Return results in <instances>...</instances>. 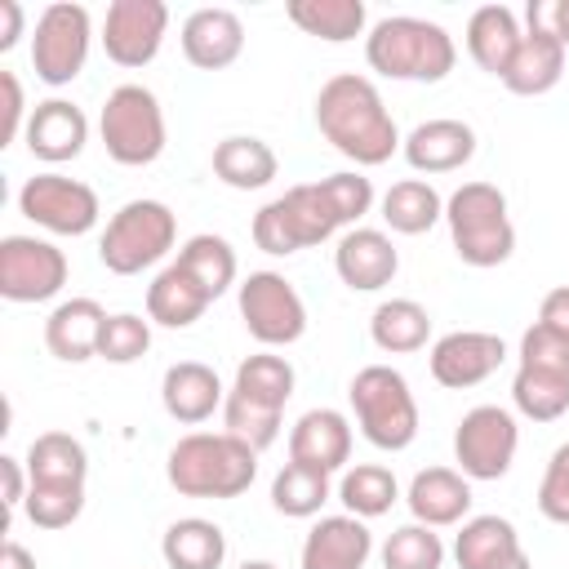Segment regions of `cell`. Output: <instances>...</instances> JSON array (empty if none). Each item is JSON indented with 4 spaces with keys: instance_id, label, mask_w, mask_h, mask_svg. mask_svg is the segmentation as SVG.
<instances>
[{
    "instance_id": "cell-53",
    "label": "cell",
    "mask_w": 569,
    "mask_h": 569,
    "mask_svg": "<svg viewBox=\"0 0 569 569\" xmlns=\"http://www.w3.org/2000/svg\"><path fill=\"white\" fill-rule=\"evenodd\" d=\"M502 569H533V560H529V556H525V551H520V556H516V560H511V565H502Z\"/></svg>"
},
{
    "instance_id": "cell-19",
    "label": "cell",
    "mask_w": 569,
    "mask_h": 569,
    "mask_svg": "<svg viewBox=\"0 0 569 569\" xmlns=\"http://www.w3.org/2000/svg\"><path fill=\"white\" fill-rule=\"evenodd\" d=\"M373 556V533L360 516H320L302 538V569H365Z\"/></svg>"
},
{
    "instance_id": "cell-54",
    "label": "cell",
    "mask_w": 569,
    "mask_h": 569,
    "mask_svg": "<svg viewBox=\"0 0 569 569\" xmlns=\"http://www.w3.org/2000/svg\"><path fill=\"white\" fill-rule=\"evenodd\" d=\"M240 569H280V565H271V560H244Z\"/></svg>"
},
{
    "instance_id": "cell-14",
    "label": "cell",
    "mask_w": 569,
    "mask_h": 569,
    "mask_svg": "<svg viewBox=\"0 0 569 569\" xmlns=\"http://www.w3.org/2000/svg\"><path fill=\"white\" fill-rule=\"evenodd\" d=\"M169 31V4L164 0H111L102 18V49L116 67H147Z\"/></svg>"
},
{
    "instance_id": "cell-22",
    "label": "cell",
    "mask_w": 569,
    "mask_h": 569,
    "mask_svg": "<svg viewBox=\"0 0 569 569\" xmlns=\"http://www.w3.org/2000/svg\"><path fill=\"white\" fill-rule=\"evenodd\" d=\"M351 458V422L338 409H307L289 427V462H302L311 471H342Z\"/></svg>"
},
{
    "instance_id": "cell-51",
    "label": "cell",
    "mask_w": 569,
    "mask_h": 569,
    "mask_svg": "<svg viewBox=\"0 0 569 569\" xmlns=\"http://www.w3.org/2000/svg\"><path fill=\"white\" fill-rule=\"evenodd\" d=\"M22 27H27V9L18 0H0V53H9L18 44Z\"/></svg>"
},
{
    "instance_id": "cell-46",
    "label": "cell",
    "mask_w": 569,
    "mask_h": 569,
    "mask_svg": "<svg viewBox=\"0 0 569 569\" xmlns=\"http://www.w3.org/2000/svg\"><path fill=\"white\" fill-rule=\"evenodd\" d=\"M320 182H325V191H329V200H333V209L342 213L347 227H356L373 209V182L360 169H342V173H329Z\"/></svg>"
},
{
    "instance_id": "cell-38",
    "label": "cell",
    "mask_w": 569,
    "mask_h": 569,
    "mask_svg": "<svg viewBox=\"0 0 569 569\" xmlns=\"http://www.w3.org/2000/svg\"><path fill=\"white\" fill-rule=\"evenodd\" d=\"M329 502V476L311 471L302 462H284L271 480V507L289 520H311L320 516V507Z\"/></svg>"
},
{
    "instance_id": "cell-9",
    "label": "cell",
    "mask_w": 569,
    "mask_h": 569,
    "mask_svg": "<svg viewBox=\"0 0 569 569\" xmlns=\"http://www.w3.org/2000/svg\"><path fill=\"white\" fill-rule=\"evenodd\" d=\"M89 44H93V22L84 4H71V0L44 4L36 18V36H31L36 80H44L49 89L71 84L89 62Z\"/></svg>"
},
{
    "instance_id": "cell-11",
    "label": "cell",
    "mask_w": 569,
    "mask_h": 569,
    "mask_svg": "<svg viewBox=\"0 0 569 569\" xmlns=\"http://www.w3.org/2000/svg\"><path fill=\"white\" fill-rule=\"evenodd\" d=\"M516 449H520V427H516L511 409L476 405L458 418L453 458H458V471L467 480H502L516 462Z\"/></svg>"
},
{
    "instance_id": "cell-52",
    "label": "cell",
    "mask_w": 569,
    "mask_h": 569,
    "mask_svg": "<svg viewBox=\"0 0 569 569\" xmlns=\"http://www.w3.org/2000/svg\"><path fill=\"white\" fill-rule=\"evenodd\" d=\"M0 569H36V556H31L22 542H4V551H0Z\"/></svg>"
},
{
    "instance_id": "cell-29",
    "label": "cell",
    "mask_w": 569,
    "mask_h": 569,
    "mask_svg": "<svg viewBox=\"0 0 569 569\" xmlns=\"http://www.w3.org/2000/svg\"><path fill=\"white\" fill-rule=\"evenodd\" d=\"M565 53H569V49H565L560 40H551V36H542V31H525V40H520V49H516V58H511L502 84H507L516 98L551 93V89L560 84V76H565Z\"/></svg>"
},
{
    "instance_id": "cell-30",
    "label": "cell",
    "mask_w": 569,
    "mask_h": 569,
    "mask_svg": "<svg viewBox=\"0 0 569 569\" xmlns=\"http://www.w3.org/2000/svg\"><path fill=\"white\" fill-rule=\"evenodd\" d=\"M160 556L169 569H222L227 560V533L204 516H182L164 529Z\"/></svg>"
},
{
    "instance_id": "cell-50",
    "label": "cell",
    "mask_w": 569,
    "mask_h": 569,
    "mask_svg": "<svg viewBox=\"0 0 569 569\" xmlns=\"http://www.w3.org/2000/svg\"><path fill=\"white\" fill-rule=\"evenodd\" d=\"M538 325H547V329H556V333L569 338V284H556V289L542 298V307H538Z\"/></svg>"
},
{
    "instance_id": "cell-2",
    "label": "cell",
    "mask_w": 569,
    "mask_h": 569,
    "mask_svg": "<svg viewBox=\"0 0 569 569\" xmlns=\"http://www.w3.org/2000/svg\"><path fill=\"white\" fill-rule=\"evenodd\" d=\"M164 476L182 498H240L258 476V449L231 431H191L169 449Z\"/></svg>"
},
{
    "instance_id": "cell-43",
    "label": "cell",
    "mask_w": 569,
    "mask_h": 569,
    "mask_svg": "<svg viewBox=\"0 0 569 569\" xmlns=\"http://www.w3.org/2000/svg\"><path fill=\"white\" fill-rule=\"evenodd\" d=\"M151 351V320L133 316V311H116L102 325V342H98V360L107 365H133Z\"/></svg>"
},
{
    "instance_id": "cell-31",
    "label": "cell",
    "mask_w": 569,
    "mask_h": 569,
    "mask_svg": "<svg viewBox=\"0 0 569 569\" xmlns=\"http://www.w3.org/2000/svg\"><path fill=\"white\" fill-rule=\"evenodd\" d=\"M369 338H373V347L387 351V356H413V351H422L427 338H431V316H427V307L413 302V298H387V302H378L373 316H369Z\"/></svg>"
},
{
    "instance_id": "cell-27",
    "label": "cell",
    "mask_w": 569,
    "mask_h": 569,
    "mask_svg": "<svg viewBox=\"0 0 569 569\" xmlns=\"http://www.w3.org/2000/svg\"><path fill=\"white\" fill-rule=\"evenodd\" d=\"M520 533L507 516H467L453 538L458 569H502L520 556Z\"/></svg>"
},
{
    "instance_id": "cell-13",
    "label": "cell",
    "mask_w": 569,
    "mask_h": 569,
    "mask_svg": "<svg viewBox=\"0 0 569 569\" xmlns=\"http://www.w3.org/2000/svg\"><path fill=\"white\" fill-rule=\"evenodd\" d=\"M67 253L40 236H4L0 240V298L9 302H49L67 284Z\"/></svg>"
},
{
    "instance_id": "cell-17",
    "label": "cell",
    "mask_w": 569,
    "mask_h": 569,
    "mask_svg": "<svg viewBox=\"0 0 569 569\" xmlns=\"http://www.w3.org/2000/svg\"><path fill=\"white\" fill-rule=\"evenodd\" d=\"M27 151L44 164H67L84 151L89 142V116L71 102V98H44L31 107L27 133H22Z\"/></svg>"
},
{
    "instance_id": "cell-41",
    "label": "cell",
    "mask_w": 569,
    "mask_h": 569,
    "mask_svg": "<svg viewBox=\"0 0 569 569\" xmlns=\"http://www.w3.org/2000/svg\"><path fill=\"white\" fill-rule=\"evenodd\" d=\"M280 418H284V413H276V409H267V405H253V400H244L240 391L227 387V400H222V431L240 436L249 449L262 453L267 445H276Z\"/></svg>"
},
{
    "instance_id": "cell-34",
    "label": "cell",
    "mask_w": 569,
    "mask_h": 569,
    "mask_svg": "<svg viewBox=\"0 0 569 569\" xmlns=\"http://www.w3.org/2000/svg\"><path fill=\"white\" fill-rule=\"evenodd\" d=\"M22 462H27L31 485H84V476H89V453H84V445H80L76 436H67V431H44V436H36Z\"/></svg>"
},
{
    "instance_id": "cell-25",
    "label": "cell",
    "mask_w": 569,
    "mask_h": 569,
    "mask_svg": "<svg viewBox=\"0 0 569 569\" xmlns=\"http://www.w3.org/2000/svg\"><path fill=\"white\" fill-rule=\"evenodd\" d=\"M525 31H520V18L507 9V4H480L471 18H467V53L480 71L489 76H507L516 49H520Z\"/></svg>"
},
{
    "instance_id": "cell-37",
    "label": "cell",
    "mask_w": 569,
    "mask_h": 569,
    "mask_svg": "<svg viewBox=\"0 0 569 569\" xmlns=\"http://www.w3.org/2000/svg\"><path fill=\"white\" fill-rule=\"evenodd\" d=\"M293 382H298V373H293V365H289L284 356L258 351V356H244V360H240L231 391H240V396L253 400V405H267V409L284 413V405H289V396H293Z\"/></svg>"
},
{
    "instance_id": "cell-4",
    "label": "cell",
    "mask_w": 569,
    "mask_h": 569,
    "mask_svg": "<svg viewBox=\"0 0 569 569\" xmlns=\"http://www.w3.org/2000/svg\"><path fill=\"white\" fill-rule=\"evenodd\" d=\"M445 222H449L453 253L476 271L502 267L516 253V227L507 213V196L493 182H462L445 200Z\"/></svg>"
},
{
    "instance_id": "cell-40",
    "label": "cell",
    "mask_w": 569,
    "mask_h": 569,
    "mask_svg": "<svg viewBox=\"0 0 569 569\" xmlns=\"http://www.w3.org/2000/svg\"><path fill=\"white\" fill-rule=\"evenodd\" d=\"M382 569H445V538L431 525H400L382 542Z\"/></svg>"
},
{
    "instance_id": "cell-39",
    "label": "cell",
    "mask_w": 569,
    "mask_h": 569,
    "mask_svg": "<svg viewBox=\"0 0 569 569\" xmlns=\"http://www.w3.org/2000/svg\"><path fill=\"white\" fill-rule=\"evenodd\" d=\"M511 405H516V413H525L529 422H556V418L569 413V378L516 365Z\"/></svg>"
},
{
    "instance_id": "cell-16",
    "label": "cell",
    "mask_w": 569,
    "mask_h": 569,
    "mask_svg": "<svg viewBox=\"0 0 569 569\" xmlns=\"http://www.w3.org/2000/svg\"><path fill=\"white\" fill-rule=\"evenodd\" d=\"M333 271L347 289L356 293H373V289H387L400 271V249L391 244L387 231L378 227H351L338 249H333Z\"/></svg>"
},
{
    "instance_id": "cell-33",
    "label": "cell",
    "mask_w": 569,
    "mask_h": 569,
    "mask_svg": "<svg viewBox=\"0 0 569 569\" xmlns=\"http://www.w3.org/2000/svg\"><path fill=\"white\" fill-rule=\"evenodd\" d=\"M382 222L396 236H422L445 218V200L427 178H400L382 196Z\"/></svg>"
},
{
    "instance_id": "cell-10",
    "label": "cell",
    "mask_w": 569,
    "mask_h": 569,
    "mask_svg": "<svg viewBox=\"0 0 569 569\" xmlns=\"http://www.w3.org/2000/svg\"><path fill=\"white\" fill-rule=\"evenodd\" d=\"M236 307L249 338L262 342L267 351L293 347L307 333V302L280 271H249L236 289Z\"/></svg>"
},
{
    "instance_id": "cell-24",
    "label": "cell",
    "mask_w": 569,
    "mask_h": 569,
    "mask_svg": "<svg viewBox=\"0 0 569 569\" xmlns=\"http://www.w3.org/2000/svg\"><path fill=\"white\" fill-rule=\"evenodd\" d=\"M102 325H107L102 302H93V298H67L44 320V347H49V356H58L67 365H84V360L98 356Z\"/></svg>"
},
{
    "instance_id": "cell-8",
    "label": "cell",
    "mask_w": 569,
    "mask_h": 569,
    "mask_svg": "<svg viewBox=\"0 0 569 569\" xmlns=\"http://www.w3.org/2000/svg\"><path fill=\"white\" fill-rule=\"evenodd\" d=\"M98 138L107 147V156L124 169H142L156 164L164 151V107L147 84H116L102 102L98 116Z\"/></svg>"
},
{
    "instance_id": "cell-26",
    "label": "cell",
    "mask_w": 569,
    "mask_h": 569,
    "mask_svg": "<svg viewBox=\"0 0 569 569\" xmlns=\"http://www.w3.org/2000/svg\"><path fill=\"white\" fill-rule=\"evenodd\" d=\"M209 302H213V298H209L178 262L160 267L156 280L147 284V320L160 325V329H191V325L209 311Z\"/></svg>"
},
{
    "instance_id": "cell-12",
    "label": "cell",
    "mask_w": 569,
    "mask_h": 569,
    "mask_svg": "<svg viewBox=\"0 0 569 569\" xmlns=\"http://www.w3.org/2000/svg\"><path fill=\"white\" fill-rule=\"evenodd\" d=\"M18 213L53 236H89L102 218L98 191L67 173H36L18 187Z\"/></svg>"
},
{
    "instance_id": "cell-45",
    "label": "cell",
    "mask_w": 569,
    "mask_h": 569,
    "mask_svg": "<svg viewBox=\"0 0 569 569\" xmlns=\"http://www.w3.org/2000/svg\"><path fill=\"white\" fill-rule=\"evenodd\" d=\"M538 511L551 525H569V440L547 458V471L538 480Z\"/></svg>"
},
{
    "instance_id": "cell-18",
    "label": "cell",
    "mask_w": 569,
    "mask_h": 569,
    "mask_svg": "<svg viewBox=\"0 0 569 569\" xmlns=\"http://www.w3.org/2000/svg\"><path fill=\"white\" fill-rule=\"evenodd\" d=\"M400 156L409 160L413 173H453L476 156V129L467 120H453V116L422 120L405 133Z\"/></svg>"
},
{
    "instance_id": "cell-49",
    "label": "cell",
    "mask_w": 569,
    "mask_h": 569,
    "mask_svg": "<svg viewBox=\"0 0 569 569\" xmlns=\"http://www.w3.org/2000/svg\"><path fill=\"white\" fill-rule=\"evenodd\" d=\"M0 476H4V507L9 511H18L22 502H27V493H31V476H27V462L22 458H0Z\"/></svg>"
},
{
    "instance_id": "cell-6",
    "label": "cell",
    "mask_w": 569,
    "mask_h": 569,
    "mask_svg": "<svg viewBox=\"0 0 569 569\" xmlns=\"http://www.w3.org/2000/svg\"><path fill=\"white\" fill-rule=\"evenodd\" d=\"M351 413L360 436L382 449V453H400L418 440V400L409 391V378L391 365H365L351 387H347Z\"/></svg>"
},
{
    "instance_id": "cell-20",
    "label": "cell",
    "mask_w": 569,
    "mask_h": 569,
    "mask_svg": "<svg viewBox=\"0 0 569 569\" xmlns=\"http://www.w3.org/2000/svg\"><path fill=\"white\" fill-rule=\"evenodd\" d=\"M227 400V387L222 378L213 373V365H200V360H178L164 369L160 378V405L173 422L182 427H200L209 422Z\"/></svg>"
},
{
    "instance_id": "cell-35",
    "label": "cell",
    "mask_w": 569,
    "mask_h": 569,
    "mask_svg": "<svg viewBox=\"0 0 569 569\" xmlns=\"http://www.w3.org/2000/svg\"><path fill=\"white\" fill-rule=\"evenodd\" d=\"M173 262H178L209 298H222V293L236 284V271H240L231 240H222V236H213V231H200V236L182 240V249H178Z\"/></svg>"
},
{
    "instance_id": "cell-48",
    "label": "cell",
    "mask_w": 569,
    "mask_h": 569,
    "mask_svg": "<svg viewBox=\"0 0 569 569\" xmlns=\"http://www.w3.org/2000/svg\"><path fill=\"white\" fill-rule=\"evenodd\" d=\"M0 93H4L0 147H9L13 138H22V133H27V120H31V111H27V98H22V84H18V76H13V71H0Z\"/></svg>"
},
{
    "instance_id": "cell-3",
    "label": "cell",
    "mask_w": 569,
    "mask_h": 569,
    "mask_svg": "<svg viewBox=\"0 0 569 569\" xmlns=\"http://www.w3.org/2000/svg\"><path fill=\"white\" fill-rule=\"evenodd\" d=\"M365 62L387 76V80H413V84H436L453 71L458 44L440 22L427 18H378L365 36Z\"/></svg>"
},
{
    "instance_id": "cell-28",
    "label": "cell",
    "mask_w": 569,
    "mask_h": 569,
    "mask_svg": "<svg viewBox=\"0 0 569 569\" xmlns=\"http://www.w3.org/2000/svg\"><path fill=\"white\" fill-rule=\"evenodd\" d=\"M276 173H280V160L271 142L253 133H231L213 147V178L227 182L231 191H262Z\"/></svg>"
},
{
    "instance_id": "cell-44",
    "label": "cell",
    "mask_w": 569,
    "mask_h": 569,
    "mask_svg": "<svg viewBox=\"0 0 569 569\" xmlns=\"http://www.w3.org/2000/svg\"><path fill=\"white\" fill-rule=\"evenodd\" d=\"M516 356H520L516 365H525V369H542V373L569 378V338L547 329V325H538V320L520 333V351Z\"/></svg>"
},
{
    "instance_id": "cell-7",
    "label": "cell",
    "mask_w": 569,
    "mask_h": 569,
    "mask_svg": "<svg viewBox=\"0 0 569 569\" xmlns=\"http://www.w3.org/2000/svg\"><path fill=\"white\" fill-rule=\"evenodd\" d=\"M173 244H178L173 209L164 200H129L107 218L98 236V258L111 276H138L160 258H169Z\"/></svg>"
},
{
    "instance_id": "cell-23",
    "label": "cell",
    "mask_w": 569,
    "mask_h": 569,
    "mask_svg": "<svg viewBox=\"0 0 569 569\" xmlns=\"http://www.w3.org/2000/svg\"><path fill=\"white\" fill-rule=\"evenodd\" d=\"M405 502H409V516L418 525L449 529V525H462L471 511V480L453 467H422L409 480Z\"/></svg>"
},
{
    "instance_id": "cell-32",
    "label": "cell",
    "mask_w": 569,
    "mask_h": 569,
    "mask_svg": "<svg viewBox=\"0 0 569 569\" xmlns=\"http://www.w3.org/2000/svg\"><path fill=\"white\" fill-rule=\"evenodd\" d=\"M284 13L302 36H316L329 44H347L369 27L365 0H289Z\"/></svg>"
},
{
    "instance_id": "cell-1",
    "label": "cell",
    "mask_w": 569,
    "mask_h": 569,
    "mask_svg": "<svg viewBox=\"0 0 569 569\" xmlns=\"http://www.w3.org/2000/svg\"><path fill=\"white\" fill-rule=\"evenodd\" d=\"M316 129L325 133V142L347 156L356 169H373L387 164L400 151V129L378 93V84L369 76L356 71H338L320 84L316 93Z\"/></svg>"
},
{
    "instance_id": "cell-36",
    "label": "cell",
    "mask_w": 569,
    "mask_h": 569,
    "mask_svg": "<svg viewBox=\"0 0 569 569\" xmlns=\"http://www.w3.org/2000/svg\"><path fill=\"white\" fill-rule=\"evenodd\" d=\"M396 498H400V480H396V471L382 467V462H356V467H347L342 480H338V502H342L351 516H360V520L387 516V511L396 507Z\"/></svg>"
},
{
    "instance_id": "cell-42",
    "label": "cell",
    "mask_w": 569,
    "mask_h": 569,
    "mask_svg": "<svg viewBox=\"0 0 569 569\" xmlns=\"http://www.w3.org/2000/svg\"><path fill=\"white\" fill-rule=\"evenodd\" d=\"M22 511L36 529H67L84 511V485H31Z\"/></svg>"
},
{
    "instance_id": "cell-21",
    "label": "cell",
    "mask_w": 569,
    "mask_h": 569,
    "mask_svg": "<svg viewBox=\"0 0 569 569\" xmlns=\"http://www.w3.org/2000/svg\"><path fill=\"white\" fill-rule=\"evenodd\" d=\"M244 53V22L240 13L213 4V9H196L182 22V58L196 71H222Z\"/></svg>"
},
{
    "instance_id": "cell-5",
    "label": "cell",
    "mask_w": 569,
    "mask_h": 569,
    "mask_svg": "<svg viewBox=\"0 0 569 569\" xmlns=\"http://www.w3.org/2000/svg\"><path fill=\"white\" fill-rule=\"evenodd\" d=\"M342 213L333 209L325 182H298L289 187L284 196L267 200L258 213H253V244L271 258H289V253H302L311 244H325L333 231H342Z\"/></svg>"
},
{
    "instance_id": "cell-47",
    "label": "cell",
    "mask_w": 569,
    "mask_h": 569,
    "mask_svg": "<svg viewBox=\"0 0 569 569\" xmlns=\"http://www.w3.org/2000/svg\"><path fill=\"white\" fill-rule=\"evenodd\" d=\"M525 31H542L569 49V0H529L525 4Z\"/></svg>"
},
{
    "instance_id": "cell-15",
    "label": "cell",
    "mask_w": 569,
    "mask_h": 569,
    "mask_svg": "<svg viewBox=\"0 0 569 569\" xmlns=\"http://www.w3.org/2000/svg\"><path fill=\"white\" fill-rule=\"evenodd\" d=\"M507 360V342L498 333H485V329H453L445 338L431 342V378L449 391H467V387H480L489 373H498V365Z\"/></svg>"
}]
</instances>
